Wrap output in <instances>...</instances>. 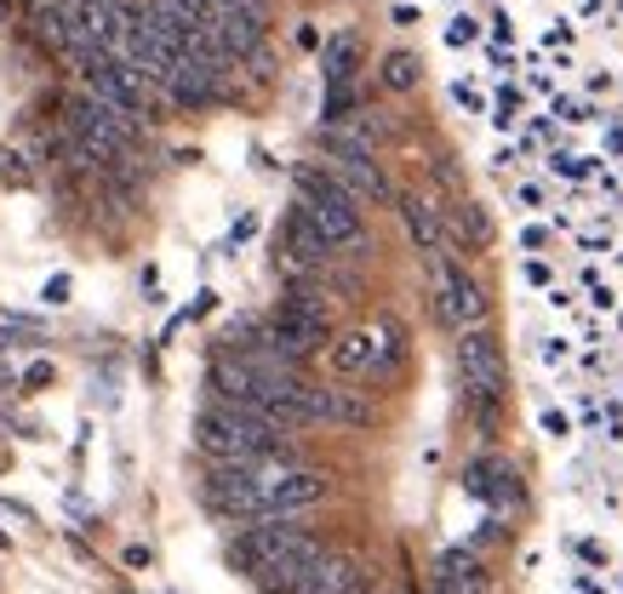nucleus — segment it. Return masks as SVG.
I'll return each mask as SVG.
<instances>
[{
	"label": "nucleus",
	"mask_w": 623,
	"mask_h": 594,
	"mask_svg": "<svg viewBox=\"0 0 623 594\" xmlns=\"http://www.w3.org/2000/svg\"><path fill=\"white\" fill-rule=\"evenodd\" d=\"M326 172H332L355 201H389V178H383V167H378V155H326Z\"/></svg>",
	"instance_id": "7"
},
{
	"label": "nucleus",
	"mask_w": 623,
	"mask_h": 594,
	"mask_svg": "<svg viewBox=\"0 0 623 594\" xmlns=\"http://www.w3.org/2000/svg\"><path fill=\"white\" fill-rule=\"evenodd\" d=\"M70 297H75V280H70V275H52V280L41 286V304H46V309H63Z\"/></svg>",
	"instance_id": "17"
},
{
	"label": "nucleus",
	"mask_w": 623,
	"mask_h": 594,
	"mask_svg": "<svg viewBox=\"0 0 623 594\" xmlns=\"http://www.w3.org/2000/svg\"><path fill=\"white\" fill-rule=\"evenodd\" d=\"M430 594H486V566H481V549H446L435 560V583Z\"/></svg>",
	"instance_id": "9"
},
{
	"label": "nucleus",
	"mask_w": 623,
	"mask_h": 594,
	"mask_svg": "<svg viewBox=\"0 0 623 594\" xmlns=\"http://www.w3.org/2000/svg\"><path fill=\"white\" fill-rule=\"evenodd\" d=\"M355 63H360V41L344 29V35H332V41L320 46V81H326V86L355 81Z\"/></svg>",
	"instance_id": "12"
},
{
	"label": "nucleus",
	"mask_w": 623,
	"mask_h": 594,
	"mask_svg": "<svg viewBox=\"0 0 623 594\" xmlns=\"http://www.w3.org/2000/svg\"><path fill=\"white\" fill-rule=\"evenodd\" d=\"M464 491L481 498V503H492V509L520 503V480H515L509 464H498V457H475V464L464 469Z\"/></svg>",
	"instance_id": "8"
},
{
	"label": "nucleus",
	"mask_w": 623,
	"mask_h": 594,
	"mask_svg": "<svg viewBox=\"0 0 623 594\" xmlns=\"http://www.w3.org/2000/svg\"><path fill=\"white\" fill-rule=\"evenodd\" d=\"M63 126H70L92 155L126 160V155L138 149V126H144V120L126 115V109H115V104H104V97L81 92V97H70V104H63Z\"/></svg>",
	"instance_id": "3"
},
{
	"label": "nucleus",
	"mask_w": 623,
	"mask_h": 594,
	"mask_svg": "<svg viewBox=\"0 0 623 594\" xmlns=\"http://www.w3.org/2000/svg\"><path fill=\"white\" fill-rule=\"evenodd\" d=\"M57 378V367H52V360L41 354V360H29V367H23V389H46Z\"/></svg>",
	"instance_id": "18"
},
{
	"label": "nucleus",
	"mask_w": 623,
	"mask_h": 594,
	"mask_svg": "<svg viewBox=\"0 0 623 594\" xmlns=\"http://www.w3.org/2000/svg\"><path fill=\"white\" fill-rule=\"evenodd\" d=\"M367 338H372V378H389L401 367V354H406V332H401V320L395 315H378L367 326Z\"/></svg>",
	"instance_id": "10"
},
{
	"label": "nucleus",
	"mask_w": 623,
	"mask_h": 594,
	"mask_svg": "<svg viewBox=\"0 0 623 594\" xmlns=\"http://www.w3.org/2000/svg\"><path fill=\"white\" fill-rule=\"evenodd\" d=\"M378 406H372V394L367 389H326V423H338V428H372Z\"/></svg>",
	"instance_id": "11"
},
{
	"label": "nucleus",
	"mask_w": 623,
	"mask_h": 594,
	"mask_svg": "<svg viewBox=\"0 0 623 594\" xmlns=\"http://www.w3.org/2000/svg\"><path fill=\"white\" fill-rule=\"evenodd\" d=\"M457 378H464L475 423L492 435V428H498V406H504L509 372H504V349H498V338H492L486 326H475V332L457 338Z\"/></svg>",
	"instance_id": "2"
},
{
	"label": "nucleus",
	"mask_w": 623,
	"mask_h": 594,
	"mask_svg": "<svg viewBox=\"0 0 623 594\" xmlns=\"http://www.w3.org/2000/svg\"><path fill=\"white\" fill-rule=\"evenodd\" d=\"M430 297H435V315H441L446 332L464 338V332H475V326H486V291L464 263L435 257L430 263Z\"/></svg>",
	"instance_id": "4"
},
{
	"label": "nucleus",
	"mask_w": 623,
	"mask_h": 594,
	"mask_svg": "<svg viewBox=\"0 0 623 594\" xmlns=\"http://www.w3.org/2000/svg\"><path fill=\"white\" fill-rule=\"evenodd\" d=\"M246 63H252V75H257V81H275V57H270L264 46H257V52H246Z\"/></svg>",
	"instance_id": "20"
},
{
	"label": "nucleus",
	"mask_w": 623,
	"mask_h": 594,
	"mask_svg": "<svg viewBox=\"0 0 623 594\" xmlns=\"http://www.w3.org/2000/svg\"><path fill=\"white\" fill-rule=\"evenodd\" d=\"M332 372L338 378H372V338H367V326H360V332H344L332 343Z\"/></svg>",
	"instance_id": "13"
},
{
	"label": "nucleus",
	"mask_w": 623,
	"mask_h": 594,
	"mask_svg": "<svg viewBox=\"0 0 623 594\" xmlns=\"http://www.w3.org/2000/svg\"><path fill=\"white\" fill-rule=\"evenodd\" d=\"M292 194H298V206L315 218V229L326 235V246L344 252V246H360V201L326 172V167H292Z\"/></svg>",
	"instance_id": "1"
},
{
	"label": "nucleus",
	"mask_w": 623,
	"mask_h": 594,
	"mask_svg": "<svg viewBox=\"0 0 623 594\" xmlns=\"http://www.w3.org/2000/svg\"><path fill=\"white\" fill-rule=\"evenodd\" d=\"M378 75H383V86H389V92H412L423 70H418V57H412V52H389Z\"/></svg>",
	"instance_id": "15"
},
{
	"label": "nucleus",
	"mask_w": 623,
	"mask_h": 594,
	"mask_svg": "<svg viewBox=\"0 0 623 594\" xmlns=\"http://www.w3.org/2000/svg\"><path fill=\"white\" fill-rule=\"evenodd\" d=\"M401 201V223H406V235H412V246L423 252V257H452L446 252V218H441V206L430 201V194H395Z\"/></svg>",
	"instance_id": "6"
},
{
	"label": "nucleus",
	"mask_w": 623,
	"mask_h": 594,
	"mask_svg": "<svg viewBox=\"0 0 623 594\" xmlns=\"http://www.w3.org/2000/svg\"><path fill=\"white\" fill-rule=\"evenodd\" d=\"M252 235H257V218H252V212H241V218H235V229H229V246H246Z\"/></svg>",
	"instance_id": "19"
},
{
	"label": "nucleus",
	"mask_w": 623,
	"mask_h": 594,
	"mask_svg": "<svg viewBox=\"0 0 623 594\" xmlns=\"http://www.w3.org/2000/svg\"><path fill=\"white\" fill-rule=\"evenodd\" d=\"M126 566H133V572H149V549L133 543V549H126Z\"/></svg>",
	"instance_id": "21"
},
{
	"label": "nucleus",
	"mask_w": 623,
	"mask_h": 594,
	"mask_svg": "<svg viewBox=\"0 0 623 594\" xmlns=\"http://www.w3.org/2000/svg\"><path fill=\"white\" fill-rule=\"evenodd\" d=\"M7 543H12V538H7V532H0V549H7Z\"/></svg>",
	"instance_id": "22"
},
{
	"label": "nucleus",
	"mask_w": 623,
	"mask_h": 594,
	"mask_svg": "<svg viewBox=\"0 0 623 594\" xmlns=\"http://www.w3.org/2000/svg\"><path fill=\"white\" fill-rule=\"evenodd\" d=\"M0 183H12V189H29V167H23V155L0 149Z\"/></svg>",
	"instance_id": "16"
},
{
	"label": "nucleus",
	"mask_w": 623,
	"mask_h": 594,
	"mask_svg": "<svg viewBox=\"0 0 623 594\" xmlns=\"http://www.w3.org/2000/svg\"><path fill=\"white\" fill-rule=\"evenodd\" d=\"M355 115H360V92H355V81L326 86V97H320V120H326V126H344V120H355Z\"/></svg>",
	"instance_id": "14"
},
{
	"label": "nucleus",
	"mask_w": 623,
	"mask_h": 594,
	"mask_svg": "<svg viewBox=\"0 0 623 594\" xmlns=\"http://www.w3.org/2000/svg\"><path fill=\"white\" fill-rule=\"evenodd\" d=\"M86 75V92L92 97H104V104H115V109H126V115H149V81L133 70V63H120V57H104V63H92V70H81Z\"/></svg>",
	"instance_id": "5"
}]
</instances>
